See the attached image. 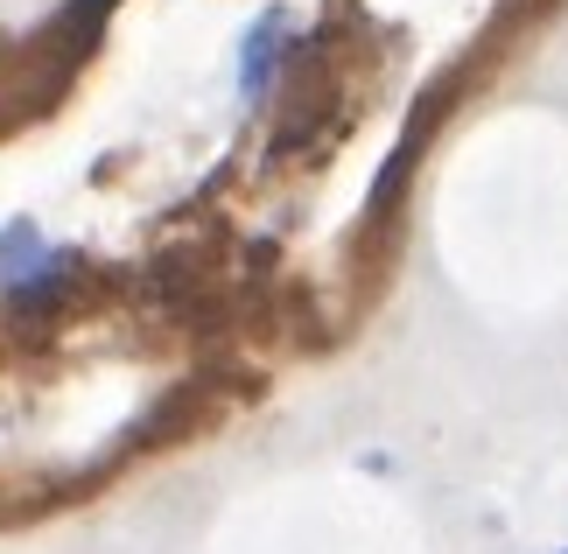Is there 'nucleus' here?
Returning <instances> with one entry per match:
<instances>
[{"instance_id":"f257e3e1","label":"nucleus","mask_w":568,"mask_h":554,"mask_svg":"<svg viewBox=\"0 0 568 554\" xmlns=\"http://www.w3.org/2000/svg\"><path fill=\"white\" fill-rule=\"evenodd\" d=\"M281 36H288V14L281 8H267L253 21V36H246V50H239V92L246 99H267V84H274V71H281Z\"/></svg>"},{"instance_id":"f03ea898","label":"nucleus","mask_w":568,"mask_h":554,"mask_svg":"<svg viewBox=\"0 0 568 554\" xmlns=\"http://www.w3.org/2000/svg\"><path fill=\"white\" fill-rule=\"evenodd\" d=\"M561 554H568V547H561Z\"/></svg>"}]
</instances>
